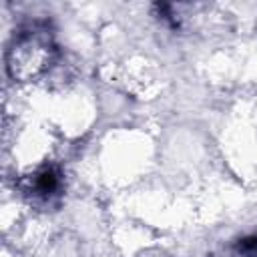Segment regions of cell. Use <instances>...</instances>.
Instances as JSON below:
<instances>
[{"label": "cell", "instance_id": "cell-3", "mask_svg": "<svg viewBox=\"0 0 257 257\" xmlns=\"http://www.w3.org/2000/svg\"><path fill=\"white\" fill-rule=\"evenodd\" d=\"M237 251H239L241 255H245V257H255V255H257V237L251 235V237H243V239H239V243H237Z\"/></svg>", "mask_w": 257, "mask_h": 257}, {"label": "cell", "instance_id": "cell-2", "mask_svg": "<svg viewBox=\"0 0 257 257\" xmlns=\"http://www.w3.org/2000/svg\"><path fill=\"white\" fill-rule=\"evenodd\" d=\"M60 171L52 165L48 167H42L38 169L32 179H30V187H28V193H32L34 197L38 199H44L48 201L50 197H54L58 191H60Z\"/></svg>", "mask_w": 257, "mask_h": 257}, {"label": "cell", "instance_id": "cell-1", "mask_svg": "<svg viewBox=\"0 0 257 257\" xmlns=\"http://www.w3.org/2000/svg\"><path fill=\"white\" fill-rule=\"evenodd\" d=\"M56 56V44L46 22H32L22 26L8 50H6V70L14 80H34L44 74Z\"/></svg>", "mask_w": 257, "mask_h": 257}]
</instances>
